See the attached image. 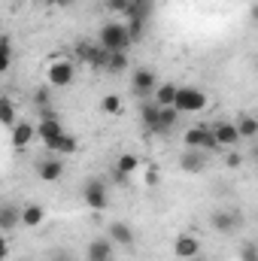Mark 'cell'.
I'll list each match as a JSON object with an SVG mask.
<instances>
[{"instance_id":"obj_1","label":"cell","mask_w":258,"mask_h":261,"mask_svg":"<svg viewBox=\"0 0 258 261\" xmlns=\"http://www.w3.org/2000/svg\"><path fill=\"white\" fill-rule=\"evenodd\" d=\"M104 52H128L131 40H128V31H125V24H119V21H107L100 31H97V40H94Z\"/></svg>"},{"instance_id":"obj_2","label":"cell","mask_w":258,"mask_h":261,"mask_svg":"<svg viewBox=\"0 0 258 261\" xmlns=\"http://www.w3.org/2000/svg\"><path fill=\"white\" fill-rule=\"evenodd\" d=\"M207 94L200 91V88H192V85H186V88H179L176 85V97H173V110L183 116V113H200V110H207Z\"/></svg>"},{"instance_id":"obj_3","label":"cell","mask_w":258,"mask_h":261,"mask_svg":"<svg viewBox=\"0 0 258 261\" xmlns=\"http://www.w3.org/2000/svg\"><path fill=\"white\" fill-rule=\"evenodd\" d=\"M82 197H85V203H88L94 213H104V210L110 206V192H107V182H104V179H97V176L85 179V186H82Z\"/></svg>"},{"instance_id":"obj_4","label":"cell","mask_w":258,"mask_h":261,"mask_svg":"<svg viewBox=\"0 0 258 261\" xmlns=\"http://www.w3.org/2000/svg\"><path fill=\"white\" fill-rule=\"evenodd\" d=\"M186 149H200V152H207V155L216 152L219 143H216L210 125H192V128H186Z\"/></svg>"},{"instance_id":"obj_5","label":"cell","mask_w":258,"mask_h":261,"mask_svg":"<svg viewBox=\"0 0 258 261\" xmlns=\"http://www.w3.org/2000/svg\"><path fill=\"white\" fill-rule=\"evenodd\" d=\"M107 55H110V52H104V49H100L97 43H91V40H79V43H76V58H79L82 64H88V67L104 70Z\"/></svg>"},{"instance_id":"obj_6","label":"cell","mask_w":258,"mask_h":261,"mask_svg":"<svg viewBox=\"0 0 258 261\" xmlns=\"http://www.w3.org/2000/svg\"><path fill=\"white\" fill-rule=\"evenodd\" d=\"M155 85H158V76L149 70V67H137L134 70V76H131V91L137 94V97H149L152 91H155Z\"/></svg>"},{"instance_id":"obj_7","label":"cell","mask_w":258,"mask_h":261,"mask_svg":"<svg viewBox=\"0 0 258 261\" xmlns=\"http://www.w3.org/2000/svg\"><path fill=\"white\" fill-rule=\"evenodd\" d=\"M210 225H213L216 234H234V231L243 225V216L234 213V210H219V213H213Z\"/></svg>"},{"instance_id":"obj_8","label":"cell","mask_w":258,"mask_h":261,"mask_svg":"<svg viewBox=\"0 0 258 261\" xmlns=\"http://www.w3.org/2000/svg\"><path fill=\"white\" fill-rule=\"evenodd\" d=\"M15 228H21V206L12 200L0 203V234H12Z\"/></svg>"},{"instance_id":"obj_9","label":"cell","mask_w":258,"mask_h":261,"mask_svg":"<svg viewBox=\"0 0 258 261\" xmlns=\"http://www.w3.org/2000/svg\"><path fill=\"white\" fill-rule=\"evenodd\" d=\"M210 130H213L219 149H234L240 143V134H237V125L234 122H216V125H210Z\"/></svg>"},{"instance_id":"obj_10","label":"cell","mask_w":258,"mask_h":261,"mask_svg":"<svg viewBox=\"0 0 258 261\" xmlns=\"http://www.w3.org/2000/svg\"><path fill=\"white\" fill-rule=\"evenodd\" d=\"M73 79H76V67L70 61H55L49 67V85L52 88H67V85H73Z\"/></svg>"},{"instance_id":"obj_11","label":"cell","mask_w":258,"mask_h":261,"mask_svg":"<svg viewBox=\"0 0 258 261\" xmlns=\"http://www.w3.org/2000/svg\"><path fill=\"white\" fill-rule=\"evenodd\" d=\"M107 240L113 246H134V228L128 222H110L107 225Z\"/></svg>"},{"instance_id":"obj_12","label":"cell","mask_w":258,"mask_h":261,"mask_svg":"<svg viewBox=\"0 0 258 261\" xmlns=\"http://www.w3.org/2000/svg\"><path fill=\"white\" fill-rule=\"evenodd\" d=\"M58 134H64V125H61L52 113H46V116L40 119V125H34V137H40L43 143H52Z\"/></svg>"},{"instance_id":"obj_13","label":"cell","mask_w":258,"mask_h":261,"mask_svg":"<svg viewBox=\"0 0 258 261\" xmlns=\"http://www.w3.org/2000/svg\"><path fill=\"white\" fill-rule=\"evenodd\" d=\"M179 167H183L186 173H203V170H207V152H200V149H186V152L179 155Z\"/></svg>"},{"instance_id":"obj_14","label":"cell","mask_w":258,"mask_h":261,"mask_svg":"<svg viewBox=\"0 0 258 261\" xmlns=\"http://www.w3.org/2000/svg\"><path fill=\"white\" fill-rule=\"evenodd\" d=\"M37 173H40L43 182H58V179L64 176V161H61V158H43V161L37 164Z\"/></svg>"},{"instance_id":"obj_15","label":"cell","mask_w":258,"mask_h":261,"mask_svg":"<svg viewBox=\"0 0 258 261\" xmlns=\"http://www.w3.org/2000/svg\"><path fill=\"white\" fill-rule=\"evenodd\" d=\"M113 252H116V246H113L107 237H97V240H91V243H88L85 258H88V261H113Z\"/></svg>"},{"instance_id":"obj_16","label":"cell","mask_w":258,"mask_h":261,"mask_svg":"<svg viewBox=\"0 0 258 261\" xmlns=\"http://www.w3.org/2000/svg\"><path fill=\"white\" fill-rule=\"evenodd\" d=\"M140 119H143V128L149 134H158V119H161V107L155 100H143L140 103Z\"/></svg>"},{"instance_id":"obj_17","label":"cell","mask_w":258,"mask_h":261,"mask_svg":"<svg viewBox=\"0 0 258 261\" xmlns=\"http://www.w3.org/2000/svg\"><path fill=\"white\" fill-rule=\"evenodd\" d=\"M46 149L49 152H55V155H76V149H79V143H76V137L64 130V134H58L52 143H46Z\"/></svg>"},{"instance_id":"obj_18","label":"cell","mask_w":258,"mask_h":261,"mask_svg":"<svg viewBox=\"0 0 258 261\" xmlns=\"http://www.w3.org/2000/svg\"><path fill=\"white\" fill-rule=\"evenodd\" d=\"M200 252V243H197V237H192V234H179L176 237V243H173V255L176 258H194Z\"/></svg>"},{"instance_id":"obj_19","label":"cell","mask_w":258,"mask_h":261,"mask_svg":"<svg viewBox=\"0 0 258 261\" xmlns=\"http://www.w3.org/2000/svg\"><path fill=\"white\" fill-rule=\"evenodd\" d=\"M46 222V210L40 203H24L21 206V228H40Z\"/></svg>"},{"instance_id":"obj_20","label":"cell","mask_w":258,"mask_h":261,"mask_svg":"<svg viewBox=\"0 0 258 261\" xmlns=\"http://www.w3.org/2000/svg\"><path fill=\"white\" fill-rule=\"evenodd\" d=\"M31 140H34V125L18 119V122L12 125V149H24Z\"/></svg>"},{"instance_id":"obj_21","label":"cell","mask_w":258,"mask_h":261,"mask_svg":"<svg viewBox=\"0 0 258 261\" xmlns=\"http://www.w3.org/2000/svg\"><path fill=\"white\" fill-rule=\"evenodd\" d=\"M152 9H155V0H128L125 15H128V18H143V21H149V18H152Z\"/></svg>"},{"instance_id":"obj_22","label":"cell","mask_w":258,"mask_h":261,"mask_svg":"<svg viewBox=\"0 0 258 261\" xmlns=\"http://www.w3.org/2000/svg\"><path fill=\"white\" fill-rule=\"evenodd\" d=\"M152 94H155V103H158V107H173V97H176V85H173V82H158Z\"/></svg>"},{"instance_id":"obj_23","label":"cell","mask_w":258,"mask_h":261,"mask_svg":"<svg viewBox=\"0 0 258 261\" xmlns=\"http://www.w3.org/2000/svg\"><path fill=\"white\" fill-rule=\"evenodd\" d=\"M128 52H110V55H107V61H104V70H107V73H113V76H116V73H125V70H128Z\"/></svg>"},{"instance_id":"obj_24","label":"cell","mask_w":258,"mask_h":261,"mask_svg":"<svg viewBox=\"0 0 258 261\" xmlns=\"http://www.w3.org/2000/svg\"><path fill=\"white\" fill-rule=\"evenodd\" d=\"M179 122V113L173 107H161V119H158V134H170Z\"/></svg>"},{"instance_id":"obj_25","label":"cell","mask_w":258,"mask_h":261,"mask_svg":"<svg viewBox=\"0 0 258 261\" xmlns=\"http://www.w3.org/2000/svg\"><path fill=\"white\" fill-rule=\"evenodd\" d=\"M146 24H149V21H143V18H128L125 31H128L131 46H134V43H143V40H146Z\"/></svg>"},{"instance_id":"obj_26","label":"cell","mask_w":258,"mask_h":261,"mask_svg":"<svg viewBox=\"0 0 258 261\" xmlns=\"http://www.w3.org/2000/svg\"><path fill=\"white\" fill-rule=\"evenodd\" d=\"M12 58H15V49H12V40L3 34L0 37V73H6L12 67Z\"/></svg>"},{"instance_id":"obj_27","label":"cell","mask_w":258,"mask_h":261,"mask_svg":"<svg viewBox=\"0 0 258 261\" xmlns=\"http://www.w3.org/2000/svg\"><path fill=\"white\" fill-rule=\"evenodd\" d=\"M18 119H15V103L9 97H0V125L3 128H12Z\"/></svg>"},{"instance_id":"obj_28","label":"cell","mask_w":258,"mask_h":261,"mask_svg":"<svg viewBox=\"0 0 258 261\" xmlns=\"http://www.w3.org/2000/svg\"><path fill=\"white\" fill-rule=\"evenodd\" d=\"M137 167H140V158H137L134 152H125V155L116 158V170H122V173H128V176L137 173Z\"/></svg>"},{"instance_id":"obj_29","label":"cell","mask_w":258,"mask_h":261,"mask_svg":"<svg viewBox=\"0 0 258 261\" xmlns=\"http://www.w3.org/2000/svg\"><path fill=\"white\" fill-rule=\"evenodd\" d=\"M237 134H240V140H255L258 134V122L252 116H243L240 122H237Z\"/></svg>"},{"instance_id":"obj_30","label":"cell","mask_w":258,"mask_h":261,"mask_svg":"<svg viewBox=\"0 0 258 261\" xmlns=\"http://www.w3.org/2000/svg\"><path fill=\"white\" fill-rule=\"evenodd\" d=\"M100 110H104L107 116H119V113H122V97H119V94H107V97L100 100Z\"/></svg>"},{"instance_id":"obj_31","label":"cell","mask_w":258,"mask_h":261,"mask_svg":"<svg viewBox=\"0 0 258 261\" xmlns=\"http://www.w3.org/2000/svg\"><path fill=\"white\" fill-rule=\"evenodd\" d=\"M240 261H258L255 243H243V249H240Z\"/></svg>"},{"instance_id":"obj_32","label":"cell","mask_w":258,"mask_h":261,"mask_svg":"<svg viewBox=\"0 0 258 261\" xmlns=\"http://www.w3.org/2000/svg\"><path fill=\"white\" fill-rule=\"evenodd\" d=\"M110 179H113L116 186H128V182H131V176H128V173H122V170H116V167L110 170Z\"/></svg>"},{"instance_id":"obj_33","label":"cell","mask_w":258,"mask_h":261,"mask_svg":"<svg viewBox=\"0 0 258 261\" xmlns=\"http://www.w3.org/2000/svg\"><path fill=\"white\" fill-rule=\"evenodd\" d=\"M107 9H110V12H122V15H125L128 0H107Z\"/></svg>"},{"instance_id":"obj_34","label":"cell","mask_w":258,"mask_h":261,"mask_svg":"<svg viewBox=\"0 0 258 261\" xmlns=\"http://www.w3.org/2000/svg\"><path fill=\"white\" fill-rule=\"evenodd\" d=\"M158 182H161L158 167H149V170H146V186H158Z\"/></svg>"},{"instance_id":"obj_35","label":"cell","mask_w":258,"mask_h":261,"mask_svg":"<svg viewBox=\"0 0 258 261\" xmlns=\"http://www.w3.org/2000/svg\"><path fill=\"white\" fill-rule=\"evenodd\" d=\"M225 164H228V167H240V164H243V155H240V152H231V155H225Z\"/></svg>"},{"instance_id":"obj_36","label":"cell","mask_w":258,"mask_h":261,"mask_svg":"<svg viewBox=\"0 0 258 261\" xmlns=\"http://www.w3.org/2000/svg\"><path fill=\"white\" fill-rule=\"evenodd\" d=\"M34 100H37V107L49 110V91H37V94H34Z\"/></svg>"},{"instance_id":"obj_37","label":"cell","mask_w":258,"mask_h":261,"mask_svg":"<svg viewBox=\"0 0 258 261\" xmlns=\"http://www.w3.org/2000/svg\"><path fill=\"white\" fill-rule=\"evenodd\" d=\"M52 261H73V255H70L67 249H55V252H52Z\"/></svg>"},{"instance_id":"obj_38","label":"cell","mask_w":258,"mask_h":261,"mask_svg":"<svg viewBox=\"0 0 258 261\" xmlns=\"http://www.w3.org/2000/svg\"><path fill=\"white\" fill-rule=\"evenodd\" d=\"M9 255V243H6V234H0V261H6Z\"/></svg>"},{"instance_id":"obj_39","label":"cell","mask_w":258,"mask_h":261,"mask_svg":"<svg viewBox=\"0 0 258 261\" xmlns=\"http://www.w3.org/2000/svg\"><path fill=\"white\" fill-rule=\"evenodd\" d=\"M58 3H64V6H67V3H73V0H58Z\"/></svg>"}]
</instances>
